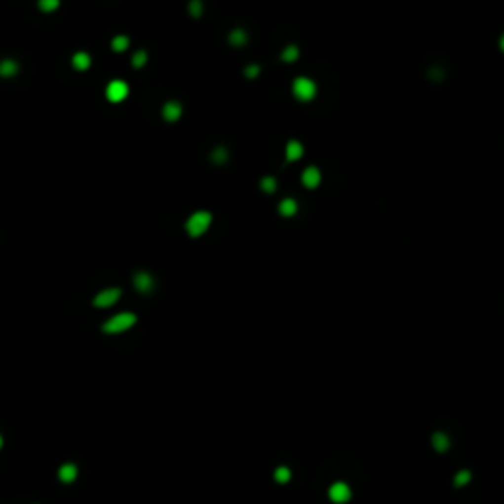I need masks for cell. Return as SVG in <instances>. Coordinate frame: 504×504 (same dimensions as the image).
<instances>
[{"mask_svg":"<svg viewBox=\"0 0 504 504\" xmlns=\"http://www.w3.org/2000/svg\"><path fill=\"white\" fill-rule=\"evenodd\" d=\"M211 221H213V217H211L209 211H197V213H193V215L187 219L185 231H187V234H189L191 238H199V236L209 229Z\"/></svg>","mask_w":504,"mask_h":504,"instance_id":"6da1fadb","label":"cell"},{"mask_svg":"<svg viewBox=\"0 0 504 504\" xmlns=\"http://www.w3.org/2000/svg\"><path fill=\"white\" fill-rule=\"evenodd\" d=\"M134 323H136V315H134V313H130V311L118 313V315H113V317L103 325V331L109 333V335H116V333L128 331Z\"/></svg>","mask_w":504,"mask_h":504,"instance_id":"7a4b0ae2","label":"cell"},{"mask_svg":"<svg viewBox=\"0 0 504 504\" xmlns=\"http://www.w3.org/2000/svg\"><path fill=\"white\" fill-rule=\"evenodd\" d=\"M294 95H296V99L298 101H302V103H308V101H311V99H315V95H317V85L310 79V77H298L296 81H294Z\"/></svg>","mask_w":504,"mask_h":504,"instance_id":"3957f363","label":"cell"},{"mask_svg":"<svg viewBox=\"0 0 504 504\" xmlns=\"http://www.w3.org/2000/svg\"><path fill=\"white\" fill-rule=\"evenodd\" d=\"M128 85L124 83V81H120V79H115V81H111L109 85H107V99L111 101V103H122L126 97H128Z\"/></svg>","mask_w":504,"mask_h":504,"instance_id":"277c9868","label":"cell"},{"mask_svg":"<svg viewBox=\"0 0 504 504\" xmlns=\"http://www.w3.org/2000/svg\"><path fill=\"white\" fill-rule=\"evenodd\" d=\"M118 298H120V290H118V288H109V290L99 292V294L95 296L93 304H95L97 308H111L113 304L118 302Z\"/></svg>","mask_w":504,"mask_h":504,"instance_id":"5b68a950","label":"cell"},{"mask_svg":"<svg viewBox=\"0 0 504 504\" xmlns=\"http://www.w3.org/2000/svg\"><path fill=\"white\" fill-rule=\"evenodd\" d=\"M329 499L337 504H343L347 501H350V487L343 481H337L329 487Z\"/></svg>","mask_w":504,"mask_h":504,"instance_id":"8992f818","label":"cell"},{"mask_svg":"<svg viewBox=\"0 0 504 504\" xmlns=\"http://www.w3.org/2000/svg\"><path fill=\"white\" fill-rule=\"evenodd\" d=\"M134 288L140 292V294H150L154 290V278L148 274V272H136L134 274Z\"/></svg>","mask_w":504,"mask_h":504,"instance_id":"52a82bcc","label":"cell"},{"mask_svg":"<svg viewBox=\"0 0 504 504\" xmlns=\"http://www.w3.org/2000/svg\"><path fill=\"white\" fill-rule=\"evenodd\" d=\"M302 183L308 187V189H315L319 183H321V171L317 168H308L304 173H302Z\"/></svg>","mask_w":504,"mask_h":504,"instance_id":"ba28073f","label":"cell"},{"mask_svg":"<svg viewBox=\"0 0 504 504\" xmlns=\"http://www.w3.org/2000/svg\"><path fill=\"white\" fill-rule=\"evenodd\" d=\"M162 116H164L166 122H175V120H179V116H181V105L175 103V101L166 103L164 109H162Z\"/></svg>","mask_w":504,"mask_h":504,"instance_id":"9c48e42d","label":"cell"},{"mask_svg":"<svg viewBox=\"0 0 504 504\" xmlns=\"http://www.w3.org/2000/svg\"><path fill=\"white\" fill-rule=\"evenodd\" d=\"M304 156V146L298 142V140H290L288 146H286V158L288 162H296Z\"/></svg>","mask_w":504,"mask_h":504,"instance_id":"30bf717a","label":"cell"},{"mask_svg":"<svg viewBox=\"0 0 504 504\" xmlns=\"http://www.w3.org/2000/svg\"><path fill=\"white\" fill-rule=\"evenodd\" d=\"M59 481H63V483H73L75 479H77V467L73 465V463H65V465H61L59 467Z\"/></svg>","mask_w":504,"mask_h":504,"instance_id":"8fae6325","label":"cell"},{"mask_svg":"<svg viewBox=\"0 0 504 504\" xmlns=\"http://www.w3.org/2000/svg\"><path fill=\"white\" fill-rule=\"evenodd\" d=\"M449 437L445 435V433H441V431H435L433 435H431V445H433V449L435 451H439V453H443V451H447L449 449Z\"/></svg>","mask_w":504,"mask_h":504,"instance_id":"7c38bea8","label":"cell"},{"mask_svg":"<svg viewBox=\"0 0 504 504\" xmlns=\"http://www.w3.org/2000/svg\"><path fill=\"white\" fill-rule=\"evenodd\" d=\"M229 41H231V45H234V47H242V45L248 41V36H246L244 30L238 28V30H233V32H231Z\"/></svg>","mask_w":504,"mask_h":504,"instance_id":"4fadbf2b","label":"cell"},{"mask_svg":"<svg viewBox=\"0 0 504 504\" xmlns=\"http://www.w3.org/2000/svg\"><path fill=\"white\" fill-rule=\"evenodd\" d=\"M71 63H73V67H75V69H79V71H85V69H89V65H91V57H89L87 53L79 51V53H75V55H73Z\"/></svg>","mask_w":504,"mask_h":504,"instance_id":"5bb4252c","label":"cell"},{"mask_svg":"<svg viewBox=\"0 0 504 504\" xmlns=\"http://www.w3.org/2000/svg\"><path fill=\"white\" fill-rule=\"evenodd\" d=\"M278 211H280V215H284V217H294V215L298 213V203H296L294 199H284V201L280 203Z\"/></svg>","mask_w":504,"mask_h":504,"instance_id":"9a60e30c","label":"cell"},{"mask_svg":"<svg viewBox=\"0 0 504 504\" xmlns=\"http://www.w3.org/2000/svg\"><path fill=\"white\" fill-rule=\"evenodd\" d=\"M16 73H18V65H16L12 59H6V61L0 63V75H2V77H12V75H16Z\"/></svg>","mask_w":504,"mask_h":504,"instance_id":"2e32d148","label":"cell"},{"mask_svg":"<svg viewBox=\"0 0 504 504\" xmlns=\"http://www.w3.org/2000/svg\"><path fill=\"white\" fill-rule=\"evenodd\" d=\"M298 57H300V49H298L296 45H288V47H284V51H282V59H284L286 63H294Z\"/></svg>","mask_w":504,"mask_h":504,"instance_id":"e0dca14e","label":"cell"},{"mask_svg":"<svg viewBox=\"0 0 504 504\" xmlns=\"http://www.w3.org/2000/svg\"><path fill=\"white\" fill-rule=\"evenodd\" d=\"M276 187H278V183H276V179H274V177L266 175V177H262V179H260V189H262L264 193H274V191H276Z\"/></svg>","mask_w":504,"mask_h":504,"instance_id":"ac0fdd59","label":"cell"},{"mask_svg":"<svg viewBox=\"0 0 504 504\" xmlns=\"http://www.w3.org/2000/svg\"><path fill=\"white\" fill-rule=\"evenodd\" d=\"M113 49L115 51H124L128 45H130V39L126 38V36H116V38H113Z\"/></svg>","mask_w":504,"mask_h":504,"instance_id":"d6986e66","label":"cell"},{"mask_svg":"<svg viewBox=\"0 0 504 504\" xmlns=\"http://www.w3.org/2000/svg\"><path fill=\"white\" fill-rule=\"evenodd\" d=\"M229 160V152L225 148H215L213 154H211V162L213 164H225Z\"/></svg>","mask_w":504,"mask_h":504,"instance_id":"ffe728a7","label":"cell"},{"mask_svg":"<svg viewBox=\"0 0 504 504\" xmlns=\"http://www.w3.org/2000/svg\"><path fill=\"white\" fill-rule=\"evenodd\" d=\"M274 479H276L278 483H288V481L292 479V471H290L288 467H278L276 473H274Z\"/></svg>","mask_w":504,"mask_h":504,"instance_id":"44dd1931","label":"cell"},{"mask_svg":"<svg viewBox=\"0 0 504 504\" xmlns=\"http://www.w3.org/2000/svg\"><path fill=\"white\" fill-rule=\"evenodd\" d=\"M187 10H189V16L201 18V14H203V4H201L199 0H191L189 6H187Z\"/></svg>","mask_w":504,"mask_h":504,"instance_id":"7402d4cb","label":"cell"},{"mask_svg":"<svg viewBox=\"0 0 504 504\" xmlns=\"http://www.w3.org/2000/svg\"><path fill=\"white\" fill-rule=\"evenodd\" d=\"M146 61H148V53H146V51H136V53L132 55V65H134L136 69L144 67Z\"/></svg>","mask_w":504,"mask_h":504,"instance_id":"603a6c76","label":"cell"},{"mask_svg":"<svg viewBox=\"0 0 504 504\" xmlns=\"http://www.w3.org/2000/svg\"><path fill=\"white\" fill-rule=\"evenodd\" d=\"M469 481H471V473H469V471H459V473L455 475V479H453V485H455V487H465Z\"/></svg>","mask_w":504,"mask_h":504,"instance_id":"cb8c5ba5","label":"cell"},{"mask_svg":"<svg viewBox=\"0 0 504 504\" xmlns=\"http://www.w3.org/2000/svg\"><path fill=\"white\" fill-rule=\"evenodd\" d=\"M57 6H59L57 0H41V2H39V10H43V12H51V10H55Z\"/></svg>","mask_w":504,"mask_h":504,"instance_id":"d4e9b609","label":"cell"},{"mask_svg":"<svg viewBox=\"0 0 504 504\" xmlns=\"http://www.w3.org/2000/svg\"><path fill=\"white\" fill-rule=\"evenodd\" d=\"M244 75H246V79H256L260 75V67L258 65H248L244 69Z\"/></svg>","mask_w":504,"mask_h":504,"instance_id":"484cf974","label":"cell"},{"mask_svg":"<svg viewBox=\"0 0 504 504\" xmlns=\"http://www.w3.org/2000/svg\"><path fill=\"white\" fill-rule=\"evenodd\" d=\"M0 447H2V435H0Z\"/></svg>","mask_w":504,"mask_h":504,"instance_id":"4316f807","label":"cell"}]
</instances>
